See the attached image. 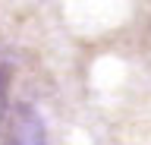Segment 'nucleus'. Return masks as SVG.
<instances>
[{"label": "nucleus", "mask_w": 151, "mask_h": 145, "mask_svg": "<svg viewBox=\"0 0 151 145\" xmlns=\"http://www.w3.org/2000/svg\"><path fill=\"white\" fill-rule=\"evenodd\" d=\"M6 107H9V73L6 66H0V129L6 123Z\"/></svg>", "instance_id": "nucleus-2"}, {"label": "nucleus", "mask_w": 151, "mask_h": 145, "mask_svg": "<svg viewBox=\"0 0 151 145\" xmlns=\"http://www.w3.org/2000/svg\"><path fill=\"white\" fill-rule=\"evenodd\" d=\"M13 145H44V129L32 107H19L13 120Z\"/></svg>", "instance_id": "nucleus-1"}]
</instances>
